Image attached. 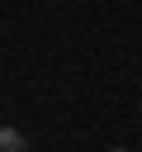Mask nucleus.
I'll list each match as a JSON object with an SVG mask.
<instances>
[{"mask_svg":"<svg viewBox=\"0 0 142 152\" xmlns=\"http://www.w3.org/2000/svg\"><path fill=\"white\" fill-rule=\"evenodd\" d=\"M0 152H28V138L19 128H0Z\"/></svg>","mask_w":142,"mask_h":152,"instance_id":"obj_1","label":"nucleus"},{"mask_svg":"<svg viewBox=\"0 0 142 152\" xmlns=\"http://www.w3.org/2000/svg\"><path fill=\"white\" fill-rule=\"evenodd\" d=\"M109 152H128V147H109Z\"/></svg>","mask_w":142,"mask_h":152,"instance_id":"obj_2","label":"nucleus"}]
</instances>
